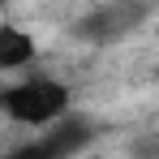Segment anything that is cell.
<instances>
[{"mask_svg":"<svg viewBox=\"0 0 159 159\" xmlns=\"http://www.w3.org/2000/svg\"><path fill=\"white\" fill-rule=\"evenodd\" d=\"M73 112L69 86L52 73H17L13 82L0 86V116L13 129H48L60 116Z\"/></svg>","mask_w":159,"mask_h":159,"instance_id":"1","label":"cell"},{"mask_svg":"<svg viewBox=\"0 0 159 159\" xmlns=\"http://www.w3.org/2000/svg\"><path fill=\"white\" fill-rule=\"evenodd\" d=\"M39 60V43L26 26H13V22H0V78H17L30 73Z\"/></svg>","mask_w":159,"mask_h":159,"instance_id":"2","label":"cell"}]
</instances>
